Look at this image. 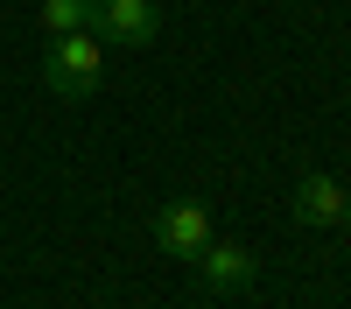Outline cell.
Wrapping results in <instances>:
<instances>
[{
  "instance_id": "6da1fadb",
  "label": "cell",
  "mask_w": 351,
  "mask_h": 309,
  "mask_svg": "<svg viewBox=\"0 0 351 309\" xmlns=\"http://www.w3.org/2000/svg\"><path fill=\"white\" fill-rule=\"evenodd\" d=\"M106 84V42L92 36V28H71V36H49L43 49V92L56 99H84Z\"/></svg>"
},
{
  "instance_id": "7a4b0ae2",
  "label": "cell",
  "mask_w": 351,
  "mask_h": 309,
  "mask_svg": "<svg viewBox=\"0 0 351 309\" xmlns=\"http://www.w3.org/2000/svg\"><path fill=\"white\" fill-rule=\"evenodd\" d=\"M211 239H218L211 204H197V197H169V204L155 211V246L169 253V260H197Z\"/></svg>"
},
{
  "instance_id": "3957f363",
  "label": "cell",
  "mask_w": 351,
  "mask_h": 309,
  "mask_svg": "<svg viewBox=\"0 0 351 309\" xmlns=\"http://www.w3.org/2000/svg\"><path fill=\"white\" fill-rule=\"evenodd\" d=\"M92 36L120 49H148L162 36V8L155 0H92Z\"/></svg>"
},
{
  "instance_id": "277c9868",
  "label": "cell",
  "mask_w": 351,
  "mask_h": 309,
  "mask_svg": "<svg viewBox=\"0 0 351 309\" xmlns=\"http://www.w3.org/2000/svg\"><path fill=\"white\" fill-rule=\"evenodd\" d=\"M190 267H197V281H204L211 295H246V288H253V274H260L253 246H239V239H211Z\"/></svg>"
},
{
  "instance_id": "5b68a950",
  "label": "cell",
  "mask_w": 351,
  "mask_h": 309,
  "mask_svg": "<svg viewBox=\"0 0 351 309\" xmlns=\"http://www.w3.org/2000/svg\"><path fill=\"white\" fill-rule=\"evenodd\" d=\"M344 183L337 176H324V169H316V176H302L295 183V225H316V232H337V218H344Z\"/></svg>"
},
{
  "instance_id": "8992f818",
  "label": "cell",
  "mask_w": 351,
  "mask_h": 309,
  "mask_svg": "<svg viewBox=\"0 0 351 309\" xmlns=\"http://www.w3.org/2000/svg\"><path fill=\"white\" fill-rule=\"evenodd\" d=\"M43 36H71V28H92V0H43L36 8Z\"/></svg>"
},
{
  "instance_id": "52a82bcc",
  "label": "cell",
  "mask_w": 351,
  "mask_h": 309,
  "mask_svg": "<svg viewBox=\"0 0 351 309\" xmlns=\"http://www.w3.org/2000/svg\"><path fill=\"white\" fill-rule=\"evenodd\" d=\"M337 232H351V197H344V218H337Z\"/></svg>"
}]
</instances>
